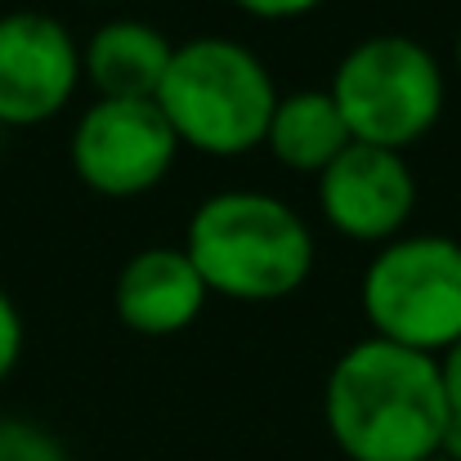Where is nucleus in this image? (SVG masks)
<instances>
[{
    "label": "nucleus",
    "mask_w": 461,
    "mask_h": 461,
    "mask_svg": "<svg viewBox=\"0 0 461 461\" xmlns=\"http://www.w3.org/2000/svg\"><path fill=\"white\" fill-rule=\"evenodd\" d=\"M439 358L381 336L354 340L327 372L322 421L349 461H426L448 426Z\"/></svg>",
    "instance_id": "1"
},
{
    "label": "nucleus",
    "mask_w": 461,
    "mask_h": 461,
    "mask_svg": "<svg viewBox=\"0 0 461 461\" xmlns=\"http://www.w3.org/2000/svg\"><path fill=\"white\" fill-rule=\"evenodd\" d=\"M184 251L211 296L242 305H274L296 296L318 256L305 215L260 188H224L197 202Z\"/></svg>",
    "instance_id": "2"
},
{
    "label": "nucleus",
    "mask_w": 461,
    "mask_h": 461,
    "mask_svg": "<svg viewBox=\"0 0 461 461\" xmlns=\"http://www.w3.org/2000/svg\"><path fill=\"white\" fill-rule=\"evenodd\" d=\"M278 99V81L251 45L233 36H188L175 45L153 104L179 149L242 157L265 144Z\"/></svg>",
    "instance_id": "3"
},
{
    "label": "nucleus",
    "mask_w": 461,
    "mask_h": 461,
    "mask_svg": "<svg viewBox=\"0 0 461 461\" xmlns=\"http://www.w3.org/2000/svg\"><path fill=\"white\" fill-rule=\"evenodd\" d=\"M327 95L354 144L403 153L439 126L448 81L426 41L408 32H372L340 54Z\"/></svg>",
    "instance_id": "4"
},
{
    "label": "nucleus",
    "mask_w": 461,
    "mask_h": 461,
    "mask_svg": "<svg viewBox=\"0 0 461 461\" xmlns=\"http://www.w3.org/2000/svg\"><path fill=\"white\" fill-rule=\"evenodd\" d=\"M358 301L372 336L439 358L461 340V242L444 233H403L376 247Z\"/></svg>",
    "instance_id": "5"
},
{
    "label": "nucleus",
    "mask_w": 461,
    "mask_h": 461,
    "mask_svg": "<svg viewBox=\"0 0 461 461\" xmlns=\"http://www.w3.org/2000/svg\"><path fill=\"white\" fill-rule=\"evenodd\" d=\"M175 161L179 140L153 99H95L72 126V170L99 197H144Z\"/></svg>",
    "instance_id": "6"
},
{
    "label": "nucleus",
    "mask_w": 461,
    "mask_h": 461,
    "mask_svg": "<svg viewBox=\"0 0 461 461\" xmlns=\"http://www.w3.org/2000/svg\"><path fill=\"white\" fill-rule=\"evenodd\" d=\"M81 86V41L45 9L0 14V131L54 122Z\"/></svg>",
    "instance_id": "7"
},
{
    "label": "nucleus",
    "mask_w": 461,
    "mask_h": 461,
    "mask_svg": "<svg viewBox=\"0 0 461 461\" xmlns=\"http://www.w3.org/2000/svg\"><path fill=\"white\" fill-rule=\"evenodd\" d=\"M318 211L340 238L385 247L417 211V175L403 153L349 144L318 175Z\"/></svg>",
    "instance_id": "8"
},
{
    "label": "nucleus",
    "mask_w": 461,
    "mask_h": 461,
    "mask_svg": "<svg viewBox=\"0 0 461 461\" xmlns=\"http://www.w3.org/2000/svg\"><path fill=\"white\" fill-rule=\"evenodd\" d=\"M211 301L202 274L193 269L184 247H144L135 251L113 287V309L135 336H179L188 331Z\"/></svg>",
    "instance_id": "9"
},
{
    "label": "nucleus",
    "mask_w": 461,
    "mask_h": 461,
    "mask_svg": "<svg viewBox=\"0 0 461 461\" xmlns=\"http://www.w3.org/2000/svg\"><path fill=\"white\" fill-rule=\"evenodd\" d=\"M175 41L144 18H113L81 41V81L95 99H157Z\"/></svg>",
    "instance_id": "10"
},
{
    "label": "nucleus",
    "mask_w": 461,
    "mask_h": 461,
    "mask_svg": "<svg viewBox=\"0 0 461 461\" xmlns=\"http://www.w3.org/2000/svg\"><path fill=\"white\" fill-rule=\"evenodd\" d=\"M349 144L354 140L345 131V117L327 90L283 95L269 117V131H265V149L274 153V161L287 170H301V175H322Z\"/></svg>",
    "instance_id": "11"
},
{
    "label": "nucleus",
    "mask_w": 461,
    "mask_h": 461,
    "mask_svg": "<svg viewBox=\"0 0 461 461\" xmlns=\"http://www.w3.org/2000/svg\"><path fill=\"white\" fill-rule=\"evenodd\" d=\"M0 461H68V453L45 426L0 417Z\"/></svg>",
    "instance_id": "12"
},
{
    "label": "nucleus",
    "mask_w": 461,
    "mask_h": 461,
    "mask_svg": "<svg viewBox=\"0 0 461 461\" xmlns=\"http://www.w3.org/2000/svg\"><path fill=\"white\" fill-rule=\"evenodd\" d=\"M23 340H27V331H23V313H18V305L9 301V292L0 287V385H5L9 372L18 367V358H23Z\"/></svg>",
    "instance_id": "13"
},
{
    "label": "nucleus",
    "mask_w": 461,
    "mask_h": 461,
    "mask_svg": "<svg viewBox=\"0 0 461 461\" xmlns=\"http://www.w3.org/2000/svg\"><path fill=\"white\" fill-rule=\"evenodd\" d=\"M238 5L242 14L260 18V23H292V18H305L313 9H322L327 0H229Z\"/></svg>",
    "instance_id": "14"
},
{
    "label": "nucleus",
    "mask_w": 461,
    "mask_h": 461,
    "mask_svg": "<svg viewBox=\"0 0 461 461\" xmlns=\"http://www.w3.org/2000/svg\"><path fill=\"white\" fill-rule=\"evenodd\" d=\"M439 376H444V394H448V412L461 417V340L453 349L439 354Z\"/></svg>",
    "instance_id": "15"
},
{
    "label": "nucleus",
    "mask_w": 461,
    "mask_h": 461,
    "mask_svg": "<svg viewBox=\"0 0 461 461\" xmlns=\"http://www.w3.org/2000/svg\"><path fill=\"white\" fill-rule=\"evenodd\" d=\"M439 457L461 461V417H448V426H444V439H439Z\"/></svg>",
    "instance_id": "16"
},
{
    "label": "nucleus",
    "mask_w": 461,
    "mask_h": 461,
    "mask_svg": "<svg viewBox=\"0 0 461 461\" xmlns=\"http://www.w3.org/2000/svg\"><path fill=\"white\" fill-rule=\"evenodd\" d=\"M457 77H461V32H457Z\"/></svg>",
    "instance_id": "17"
},
{
    "label": "nucleus",
    "mask_w": 461,
    "mask_h": 461,
    "mask_svg": "<svg viewBox=\"0 0 461 461\" xmlns=\"http://www.w3.org/2000/svg\"><path fill=\"white\" fill-rule=\"evenodd\" d=\"M426 461H448V457H439V453H435V457H426Z\"/></svg>",
    "instance_id": "18"
}]
</instances>
